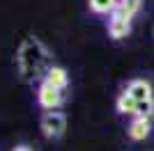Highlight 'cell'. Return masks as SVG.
Here are the masks:
<instances>
[{
  "instance_id": "3",
  "label": "cell",
  "mask_w": 154,
  "mask_h": 151,
  "mask_svg": "<svg viewBox=\"0 0 154 151\" xmlns=\"http://www.w3.org/2000/svg\"><path fill=\"white\" fill-rule=\"evenodd\" d=\"M37 101H39V105H42V108H46V110H51V112H53L55 108L62 105V92L42 80V85H39V89H37Z\"/></svg>"
},
{
  "instance_id": "11",
  "label": "cell",
  "mask_w": 154,
  "mask_h": 151,
  "mask_svg": "<svg viewBox=\"0 0 154 151\" xmlns=\"http://www.w3.org/2000/svg\"><path fill=\"white\" fill-rule=\"evenodd\" d=\"M152 114H154V101H147V103H138V105H136V117L152 119Z\"/></svg>"
},
{
  "instance_id": "2",
  "label": "cell",
  "mask_w": 154,
  "mask_h": 151,
  "mask_svg": "<svg viewBox=\"0 0 154 151\" xmlns=\"http://www.w3.org/2000/svg\"><path fill=\"white\" fill-rule=\"evenodd\" d=\"M64 128H67V117L62 112L53 110V112H46L42 117V131H44V135L48 140H58L64 133Z\"/></svg>"
},
{
  "instance_id": "8",
  "label": "cell",
  "mask_w": 154,
  "mask_h": 151,
  "mask_svg": "<svg viewBox=\"0 0 154 151\" xmlns=\"http://www.w3.org/2000/svg\"><path fill=\"white\" fill-rule=\"evenodd\" d=\"M136 99L131 94H129L127 89H122L120 92V96H117V101H115V108H117V112L120 114H134L136 117Z\"/></svg>"
},
{
  "instance_id": "10",
  "label": "cell",
  "mask_w": 154,
  "mask_h": 151,
  "mask_svg": "<svg viewBox=\"0 0 154 151\" xmlns=\"http://www.w3.org/2000/svg\"><path fill=\"white\" fill-rule=\"evenodd\" d=\"M140 5H143V0H120V5H117L115 12H120V14H124V16L131 19V16L140 9Z\"/></svg>"
},
{
  "instance_id": "7",
  "label": "cell",
  "mask_w": 154,
  "mask_h": 151,
  "mask_svg": "<svg viewBox=\"0 0 154 151\" xmlns=\"http://www.w3.org/2000/svg\"><path fill=\"white\" fill-rule=\"evenodd\" d=\"M44 82H48V85H53L55 89L62 92V89L69 85V76H67V71H64L62 67H51L48 73H46V78H44Z\"/></svg>"
},
{
  "instance_id": "5",
  "label": "cell",
  "mask_w": 154,
  "mask_h": 151,
  "mask_svg": "<svg viewBox=\"0 0 154 151\" xmlns=\"http://www.w3.org/2000/svg\"><path fill=\"white\" fill-rule=\"evenodd\" d=\"M129 32H131V19L120 14V12H115L108 21V34L113 39H124Z\"/></svg>"
},
{
  "instance_id": "12",
  "label": "cell",
  "mask_w": 154,
  "mask_h": 151,
  "mask_svg": "<svg viewBox=\"0 0 154 151\" xmlns=\"http://www.w3.org/2000/svg\"><path fill=\"white\" fill-rule=\"evenodd\" d=\"M14 151H32V149H28V147H16Z\"/></svg>"
},
{
  "instance_id": "1",
  "label": "cell",
  "mask_w": 154,
  "mask_h": 151,
  "mask_svg": "<svg viewBox=\"0 0 154 151\" xmlns=\"http://www.w3.org/2000/svg\"><path fill=\"white\" fill-rule=\"evenodd\" d=\"M16 64H19V71L23 76V80L46 78V73L51 69L48 67V50L37 37H28L19 48Z\"/></svg>"
},
{
  "instance_id": "4",
  "label": "cell",
  "mask_w": 154,
  "mask_h": 151,
  "mask_svg": "<svg viewBox=\"0 0 154 151\" xmlns=\"http://www.w3.org/2000/svg\"><path fill=\"white\" fill-rule=\"evenodd\" d=\"M127 92L136 99V103H147L154 101V92H152V82L145 80V78H136L127 85Z\"/></svg>"
},
{
  "instance_id": "6",
  "label": "cell",
  "mask_w": 154,
  "mask_h": 151,
  "mask_svg": "<svg viewBox=\"0 0 154 151\" xmlns=\"http://www.w3.org/2000/svg\"><path fill=\"white\" fill-rule=\"evenodd\" d=\"M152 131V121L149 119H143V117H134V121L129 124V138L131 140H145Z\"/></svg>"
},
{
  "instance_id": "9",
  "label": "cell",
  "mask_w": 154,
  "mask_h": 151,
  "mask_svg": "<svg viewBox=\"0 0 154 151\" xmlns=\"http://www.w3.org/2000/svg\"><path fill=\"white\" fill-rule=\"evenodd\" d=\"M117 5H120V0H90V9L94 14H115Z\"/></svg>"
}]
</instances>
